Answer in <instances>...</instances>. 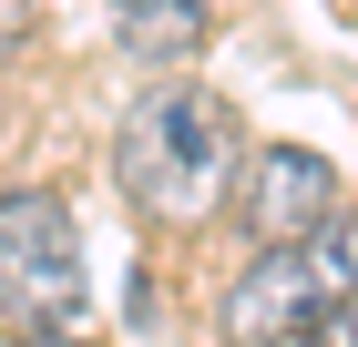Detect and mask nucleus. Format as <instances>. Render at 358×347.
Returning a JSON list of instances; mask_svg holds the SVG:
<instances>
[{
    "label": "nucleus",
    "mask_w": 358,
    "mask_h": 347,
    "mask_svg": "<svg viewBox=\"0 0 358 347\" xmlns=\"http://www.w3.org/2000/svg\"><path fill=\"white\" fill-rule=\"evenodd\" d=\"M328 307H358V205H338L307 245H276L225 296V347H297Z\"/></svg>",
    "instance_id": "f03ea898"
},
{
    "label": "nucleus",
    "mask_w": 358,
    "mask_h": 347,
    "mask_svg": "<svg viewBox=\"0 0 358 347\" xmlns=\"http://www.w3.org/2000/svg\"><path fill=\"white\" fill-rule=\"evenodd\" d=\"M297 347H358V307H328V317L307 327V337H297Z\"/></svg>",
    "instance_id": "423d86ee"
},
{
    "label": "nucleus",
    "mask_w": 358,
    "mask_h": 347,
    "mask_svg": "<svg viewBox=\"0 0 358 347\" xmlns=\"http://www.w3.org/2000/svg\"><path fill=\"white\" fill-rule=\"evenodd\" d=\"M113 174L154 225H205L225 205V184L246 174V143H236V112L205 92V82H154L123 133H113Z\"/></svg>",
    "instance_id": "f257e3e1"
},
{
    "label": "nucleus",
    "mask_w": 358,
    "mask_h": 347,
    "mask_svg": "<svg viewBox=\"0 0 358 347\" xmlns=\"http://www.w3.org/2000/svg\"><path fill=\"white\" fill-rule=\"evenodd\" d=\"M246 235L266 245H307L317 225L338 214V174H328V154H307V143H266V154H246Z\"/></svg>",
    "instance_id": "20e7f679"
},
{
    "label": "nucleus",
    "mask_w": 358,
    "mask_h": 347,
    "mask_svg": "<svg viewBox=\"0 0 358 347\" xmlns=\"http://www.w3.org/2000/svg\"><path fill=\"white\" fill-rule=\"evenodd\" d=\"M10 347H92V337H72V327H62V337H10Z\"/></svg>",
    "instance_id": "0eeeda50"
},
{
    "label": "nucleus",
    "mask_w": 358,
    "mask_h": 347,
    "mask_svg": "<svg viewBox=\"0 0 358 347\" xmlns=\"http://www.w3.org/2000/svg\"><path fill=\"white\" fill-rule=\"evenodd\" d=\"M113 31H123V52H143V61H194L205 31H215V10H205V0H113Z\"/></svg>",
    "instance_id": "39448f33"
},
{
    "label": "nucleus",
    "mask_w": 358,
    "mask_h": 347,
    "mask_svg": "<svg viewBox=\"0 0 358 347\" xmlns=\"http://www.w3.org/2000/svg\"><path fill=\"white\" fill-rule=\"evenodd\" d=\"M83 317V225L41 184L0 194V327L10 337H62Z\"/></svg>",
    "instance_id": "7ed1b4c3"
}]
</instances>
